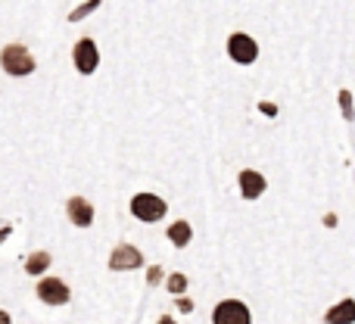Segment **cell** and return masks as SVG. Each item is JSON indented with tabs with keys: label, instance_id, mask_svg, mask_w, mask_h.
<instances>
[{
	"label": "cell",
	"instance_id": "6da1fadb",
	"mask_svg": "<svg viewBox=\"0 0 355 324\" xmlns=\"http://www.w3.org/2000/svg\"><path fill=\"white\" fill-rule=\"evenodd\" d=\"M0 62H3L6 75H16V78L35 72V60H31V53L22 47V44H10V47H3V53H0Z\"/></svg>",
	"mask_w": 355,
	"mask_h": 324
},
{
	"label": "cell",
	"instance_id": "7a4b0ae2",
	"mask_svg": "<svg viewBox=\"0 0 355 324\" xmlns=\"http://www.w3.org/2000/svg\"><path fill=\"white\" fill-rule=\"evenodd\" d=\"M131 212L141 221H159L162 215H166V203L153 194H137L135 200H131Z\"/></svg>",
	"mask_w": 355,
	"mask_h": 324
},
{
	"label": "cell",
	"instance_id": "3957f363",
	"mask_svg": "<svg viewBox=\"0 0 355 324\" xmlns=\"http://www.w3.org/2000/svg\"><path fill=\"white\" fill-rule=\"evenodd\" d=\"M212 321L215 324H250V309L237 300H225L215 306Z\"/></svg>",
	"mask_w": 355,
	"mask_h": 324
},
{
	"label": "cell",
	"instance_id": "277c9868",
	"mask_svg": "<svg viewBox=\"0 0 355 324\" xmlns=\"http://www.w3.org/2000/svg\"><path fill=\"white\" fill-rule=\"evenodd\" d=\"M227 53H231V60H237L240 66H250V62L259 56V47L250 35H231V41H227Z\"/></svg>",
	"mask_w": 355,
	"mask_h": 324
},
{
	"label": "cell",
	"instance_id": "5b68a950",
	"mask_svg": "<svg viewBox=\"0 0 355 324\" xmlns=\"http://www.w3.org/2000/svg\"><path fill=\"white\" fill-rule=\"evenodd\" d=\"M37 296H41V302H47V306H66L69 287L60 278H44V281L37 284Z\"/></svg>",
	"mask_w": 355,
	"mask_h": 324
},
{
	"label": "cell",
	"instance_id": "8992f818",
	"mask_svg": "<svg viewBox=\"0 0 355 324\" xmlns=\"http://www.w3.org/2000/svg\"><path fill=\"white\" fill-rule=\"evenodd\" d=\"M141 262H144L141 250H137V246H131V244H119L116 250H112V256H110V268H116V271L137 268Z\"/></svg>",
	"mask_w": 355,
	"mask_h": 324
},
{
	"label": "cell",
	"instance_id": "52a82bcc",
	"mask_svg": "<svg viewBox=\"0 0 355 324\" xmlns=\"http://www.w3.org/2000/svg\"><path fill=\"white\" fill-rule=\"evenodd\" d=\"M75 66H78V72H85V75H91L94 69H97V62H100V56H97V44L91 41V37H85V41H78L75 44Z\"/></svg>",
	"mask_w": 355,
	"mask_h": 324
},
{
	"label": "cell",
	"instance_id": "ba28073f",
	"mask_svg": "<svg viewBox=\"0 0 355 324\" xmlns=\"http://www.w3.org/2000/svg\"><path fill=\"white\" fill-rule=\"evenodd\" d=\"M66 209H69V219H72V225L87 228V225L94 221V206L85 200V196H72Z\"/></svg>",
	"mask_w": 355,
	"mask_h": 324
},
{
	"label": "cell",
	"instance_id": "9c48e42d",
	"mask_svg": "<svg viewBox=\"0 0 355 324\" xmlns=\"http://www.w3.org/2000/svg\"><path fill=\"white\" fill-rule=\"evenodd\" d=\"M265 190V178L259 175V171H240V194L246 196V200H256V196H262Z\"/></svg>",
	"mask_w": 355,
	"mask_h": 324
},
{
	"label": "cell",
	"instance_id": "30bf717a",
	"mask_svg": "<svg viewBox=\"0 0 355 324\" xmlns=\"http://www.w3.org/2000/svg\"><path fill=\"white\" fill-rule=\"evenodd\" d=\"M355 321V302L352 300H343L340 306H334L327 312V324H352Z\"/></svg>",
	"mask_w": 355,
	"mask_h": 324
},
{
	"label": "cell",
	"instance_id": "8fae6325",
	"mask_svg": "<svg viewBox=\"0 0 355 324\" xmlns=\"http://www.w3.org/2000/svg\"><path fill=\"white\" fill-rule=\"evenodd\" d=\"M190 234H193V231H190L187 221H175V225L168 228V237H172L175 246H187L190 244Z\"/></svg>",
	"mask_w": 355,
	"mask_h": 324
},
{
	"label": "cell",
	"instance_id": "7c38bea8",
	"mask_svg": "<svg viewBox=\"0 0 355 324\" xmlns=\"http://www.w3.org/2000/svg\"><path fill=\"white\" fill-rule=\"evenodd\" d=\"M50 265V253H31L28 262H25V271L28 275H41V271H47Z\"/></svg>",
	"mask_w": 355,
	"mask_h": 324
},
{
	"label": "cell",
	"instance_id": "4fadbf2b",
	"mask_svg": "<svg viewBox=\"0 0 355 324\" xmlns=\"http://www.w3.org/2000/svg\"><path fill=\"white\" fill-rule=\"evenodd\" d=\"M184 284H187V278H184V275H172V278H168V290H172V293H181Z\"/></svg>",
	"mask_w": 355,
	"mask_h": 324
},
{
	"label": "cell",
	"instance_id": "5bb4252c",
	"mask_svg": "<svg viewBox=\"0 0 355 324\" xmlns=\"http://www.w3.org/2000/svg\"><path fill=\"white\" fill-rule=\"evenodd\" d=\"M178 309H181V312H190V300H178Z\"/></svg>",
	"mask_w": 355,
	"mask_h": 324
},
{
	"label": "cell",
	"instance_id": "9a60e30c",
	"mask_svg": "<svg viewBox=\"0 0 355 324\" xmlns=\"http://www.w3.org/2000/svg\"><path fill=\"white\" fill-rule=\"evenodd\" d=\"M0 324H10V315L6 312H0Z\"/></svg>",
	"mask_w": 355,
	"mask_h": 324
},
{
	"label": "cell",
	"instance_id": "2e32d148",
	"mask_svg": "<svg viewBox=\"0 0 355 324\" xmlns=\"http://www.w3.org/2000/svg\"><path fill=\"white\" fill-rule=\"evenodd\" d=\"M159 324H175V321H172V318H162V321H159Z\"/></svg>",
	"mask_w": 355,
	"mask_h": 324
}]
</instances>
